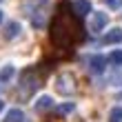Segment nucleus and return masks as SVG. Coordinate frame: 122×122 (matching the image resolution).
<instances>
[{
    "label": "nucleus",
    "mask_w": 122,
    "mask_h": 122,
    "mask_svg": "<svg viewBox=\"0 0 122 122\" xmlns=\"http://www.w3.org/2000/svg\"><path fill=\"white\" fill-rule=\"evenodd\" d=\"M18 33H20V25L16 22V20L7 22V27H5V38H7V40H13Z\"/></svg>",
    "instance_id": "obj_8"
},
{
    "label": "nucleus",
    "mask_w": 122,
    "mask_h": 122,
    "mask_svg": "<svg viewBox=\"0 0 122 122\" xmlns=\"http://www.w3.org/2000/svg\"><path fill=\"white\" fill-rule=\"evenodd\" d=\"M102 42H104V45H120V42H122V29H118V27H116V29H109L102 36Z\"/></svg>",
    "instance_id": "obj_4"
},
{
    "label": "nucleus",
    "mask_w": 122,
    "mask_h": 122,
    "mask_svg": "<svg viewBox=\"0 0 122 122\" xmlns=\"http://www.w3.org/2000/svg\"><path fill=\"white\" fill-rule=\"evenodd\" d=\"M53 107V100L49 98V96H40L38 100H36V104H33V109L38 111V113H42V111H49Z\"/></svg>",
    "instance_id": "obj_6"
},
{
    "label": "nucleus",
    "mask_w": 122,
    "mask_h": 122,
    "mask_svg": "<svg viewBox=\"0 0 122 122\" xmlns=\"http://www.w3.org/2000/svg\"><path fill=\"white\" fill-rule=\"evenodd\" d=\"M107 7H109V9H120L122 0H107Z\"/></svg>",
    "instance_id": "obj_14"
},
{
    "label": "nucleus",
    "mask_w": 122,
    "mask_h": 122,
    "mask_svg": "<svg viewBox=\"0 0 122 122\" xmlns=\"http://www.w3.org/2000/svg\"><path fill=\"white\" fill-rule=\"evenodd\" d=\"M109 122H122V107H113V109H111Z\"/></svg>",
    "instance_id": "obj_11"
},
{
    "label": "nucleus",
    "mask_w": 122,
    "mask_h": 122,
    "mask_svg": "<svg viewBox=\"0 0 122 122\" xmlns=\"http://www.w3.org/2000/svg\"><path fill=\"white\" fill-rule=\"evenodd\" d=\"M107 67V58L104 56H91L89 58V69L93 71V73H102Z\"/></svg>",
    "instance_id": "obj_5"
},
{
    "label": "nucleus",
    "mask_w": 122,
    "mask_h": 122,
    "mask_svg": "<svg viewBox=\"0 0 122 122\" xmlns=\"http://www.w3.org/2000/svg\"><path fill=\"white\" fill-rule=\"evenodd\" d=\"M2 122H25V113L20 109H9L7 116L2 118Z\"/></svg>",
    "instance_id": "obj_7"
},
{
    "label": "nucleus",
    "mask_w": 122,
    "mask_h": 122,
    "mask_svg": "<svg viewBox=\"0 0 122 122\" xmlns=\"http://www.w3.org/2000/svg\"><path fill=\"white\" fill-rule=\"evenodd\" d=\"M0 22H2V11H0Z\"/></svg>",
    "instance_id": "obj_16"
},
{
    "label": "nucleus",
    "mask_w": 122,
    "mask_h": 122,
    "mask_svg": "<svg viewBox=\"0 0 122 122\" xmlns=\"http://www.w3.org/2000/svg\"><path fill=\"white\" fill-rule=\"evenodd\" d=\"M71 9H73L76 18H84V16H89L93 11V7H91L89 0H73V2H71Z\"/></svg>",
    "instance_id": "obj_3"
},
{
    "label": "nucleus",
    "mask_w": 122,
    "mask_h": 122,
    "mask_svg": "<svg viewBox=\"0 0 122 122\" xmlns=\"http://www.w3.org/2000/svg\"><path fill=\"white\" fill-rule=\"evenodd\" d=\"M73 109H76V104H73V102H64V104L58 107V113H60V116H64V113H71Z\"/></svg>",
    "instance_id": "obj_12"
},
{
    "label": "nucleus",
    "mask_w": 122,
    "mask_h": 122,
    "mask_svg": "<svg viewBox=\"0 0 122 122\" xmlns=\"http://www.w3.org/2000/svg\"><path fill=\"white\" fill-rule=\"evenodd\" d=\"M107 62H111L113 67H120L122 64V49H113L109 53V58H107Z\"/></svg>",
    "instance_id": "obj_10"
},
{
    "label": "nucleus",
    "mask_w": 122,
    "mask_h": 122,
    "mask_svg": "<svg viewBox=\"0 0 122 122\" xmlns=\"http://www.w3.org/2000/svg\"><path fill=\"white\" fill-rule=\"evenodd\" d=\"M56 89H58V93H62V96H71V93L76 91V78H73V73H69V71L60 73L58 78H56Z\"/></svg>",
    "instance_id": "obj_1"
},
{
    "label": "nucleus",
    "mask_w": 122,
    "mask_h": 122,
    "mask_svg": "<svg viewBox=\"0 0 122 122\" xmlns=\"http://www.w3.org/2000/svg\"><path fill=\"white\" fill-rule=\"evenodd\" d=\"M5 109V102H2V100H0V111H2Z\"/></svg>",
    "instance_id": "obj_15"
},
{
    "label": "nucleus",
    "mask_w": 122,
    "mask_h": 122,
    "mask_svg": "<svg viewBox=\"0 0 122 122\" xmlns=\"http://www.w3.org/2000/svg\"><path fill=\"white\" fill-rule=\"evenodd\" d=\"M13 73H16V69H13V64H5L2 69H0V82H9Z\"/></svg>",
    "instance_id": "obj_9"
},
{
    "label": "nucleus",
    "mask_w": 122,
    "mask_h": 122,
    "mask_svg": "<svg viewBox=\"0 0 122 122\" xmlns=\"http://www.w3.org/2000/svg\"><path fill=\"white\" fill-rule=\"evenodd\" d=\"M111 84L113 87H122V69H118L116 73L111 76Z\"/></svg>",
    "instance_id": "obj_13"
},
{
    "label": "nucleus",
    "mask_w": 122,
    "mask_h": 122,
    "mask_svg": "<svg viewBox=\"0 0 122 122\" xmlns=\"http://www.w3.org/2000/svg\"><path fill=\"white\" fill-rule=\"evenodd\" d=\"M107 25H109V16H107L104 11H93V13H91V20H89V29H91L93 33H98V31L107 29Z\"/></svg>",
    "instance_id": "obj_2"
}]
</instances>
